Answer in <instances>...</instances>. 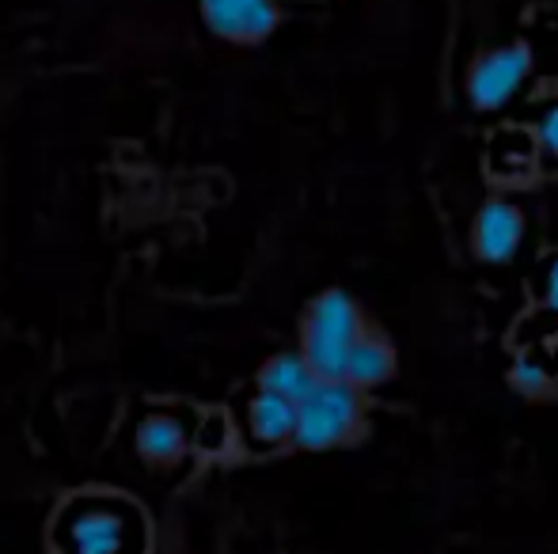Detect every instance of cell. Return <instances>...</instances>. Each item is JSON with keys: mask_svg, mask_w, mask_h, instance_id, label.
Wrapping results in <instances>:
<instances>
[{"mask_svg": "<svg viewBox=\"0 0 558 554\" xmlns=\"http://www.w3.org/2000/svg\"><path fill=\"white\" fill-rule=\"evenodd\" d=\"M316 384H319L316 369L304 361L301 349H286V354L266 357L263 369H258V392H274L281 399L296 403V407L316 392Z\"/></svg>", "mask_w": 558, "mask_h": 554, "instance_id": "8", "label": "cell"}, {"mask_svg": "<svg viewBox=\"0 0 558 554\" xmlns=\"http://www.w3.org/2000/svg\"><path fill=\"white\" fill-rule=\"evenodd\" d=\"M373 429L368 395L345 380H319L316 392L296 407L293 444L301 452H335L361 444Z\"/></svg>", "mask_w": 558, "mask_h": 554, "instance_id": "2", "label": "cell"}, {"mask_svg": "<svg viewBox=\"0 0 558 554\" xmlns=\"http://www.w3.org/2000/svg\"><path fill=\"white\" fill-rule=\"evenodd\" d=\"M202 20L217 38L235 46H258L278 30V0H202Z\"/></svg>", "mask_w": 558, "mask_h": 554, "instance_id": "6", "label": "cell"}, {"mask_svg": "<svg viewBox=\"0 0 558 554\" xmlns=\"http://www.w3.org/2000/svg\"><path fill=\"white\" fill-rule=\"evenodd\" d=\"M532 69H536V53L524 38L501 46H486L471 58L468 73H463V99L471 111L494 114L517 99V91L529 84Z\"/></svg>", "mask_w": 558, "mask_h": 554, "instance_id": "4", "label": "cell"}, {"mask_svg": "<svg viewBox=\"0 0 558 554\" xmlns=\"http://www.w3.org/2000/svg\"><path fill=\"white\" fill-rule=\"evenodd\" d=\"M536 145H539V152H544V156L558 160V103H551L544 114H539V122H536Z\"/></svg>", "mask_w": 558, "mask_h": 554, "instance_id": "12", "label": "cell"}, {"mask_svg": "<svg viewBox=\"0 0 558 554\" xmlns=\"http://www.w3.org/2000/svg\"><path fill=\"white\" fill-rule=\"evenodd\" d=\"M399 377V349L391 342V334L384 327H376L368 319V327L361 331L357 346H353L350 361H345V384H353L357 392L373 395L380 387H388Z\"/></svg>", "mask_w": 558, "mask_h": 554, "instance_id": "7", "label": "cell"}, {"mask_svg": "<svg viewBox=\"0 0 558 554\" xmlns=\"http://www.w3.org/2000/svg\"><path fill=\"white\" fill-rule=\"evenodd\" d=\"M50 547L53 554H148V517L125 494L81 490L53 513Z\"/></svg>", "mask_w": 558, "mask_h": 554, "instance_id": "1", "label": "cell"}, {"mask_svg": "<svg viewBox=\"0 0 558 554\" xmlns=\"http://www.w3.org/2000/svg\"><path fill=\"white\" fill-rule=\"evenodd\" d=\"M509 387L529 403H547L558 395V377L536 357H517L509 369Z\"/></svg>", "mask_w": 558, "mask_h": 554, "instance_id": "11", "label": "cell"}, {"mask_svg": "<svg viewBox=\"0 0 558 554\" xmlns=\"http://www.w3.org/2000/svg\"><path fill=\"white\" fill-rule=\"evenodd\" d=\"M304 4H327V0H304Z\"/></svg>", "mask_w": 558, "mask_h": 554, "instance_id": "14", "label": "cell"}, {"mask_svg": "<svg viewBox=\"0 0 558 554\" xmlns=\"http://www.w3.org/2000/svg\"><path fill=\"white\" fill-rule=\"evenodd\" d=\"M524 232H529V213L513 198L494 194L471 217V232H468L471 255L478 262H486V267H506L521 251Z\"/></svg>", "mask_w": 558, "mask_h": 554, "instance_id": "5", "label": "cell"}, {"mask_svg": "<svg viewBox=\"0 0 558 554\" xmlns=\"http://www.w3.org/2000/svg\"><path fill=\"white\" fill-rule=\"evenodd\" d=\"M368 327L361 304L345 288H324L304 304L301 316V354L319 380H342L345 361Z\"/></svg>", "mask_w": 558, "mask_h": 554, "instance_id": "3", "label": "cell"}, {"mask_svg": "<svg viewBox=\"0 0 558 554\" xmlns=\"http://www.w3.org/2000/svg\"><path fill=\"white\" fill-rule=\"evenodd\" d=\"M247 433L255 436L266 448H278V444H293L296 433V403L281 399L274 392H258L247 403Z\"/></svg>", "mask_w": 558, "mask_h": 554, "instance_id": "9", "label": "cell"}, {"mask_svg": "<svg viewBox=\"0 0 558 554\" xmlns=\"http://www.w3.org/2000/svg\"><path fill=\"white\" fill-rule=\"evenodd\" d=\"M544 304L547 311H555L558 316V259L547 267V278H544Z\"/></svg>", "mask_w": 558, "mask_h": 554, "instance_id": "13", "label": "cell"}, {"mask_svg": "<svg viewBox=\"0 0 558 554\" xmlns=\"http://www.w3.org/2000/svg\"><path fill=\"white\" fill-rule=\"evenodd\" d=\"M186 448L183 426L168 415H153L137 426V452L153 464H175Z\"/></svg>", "mask_w": 558, "mask_h": 554, "instance_id": "10", "label": "cell"}]
</instances>
